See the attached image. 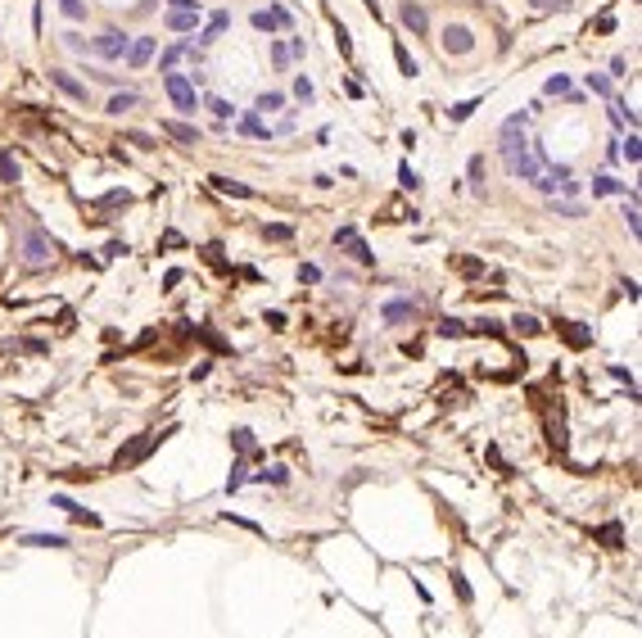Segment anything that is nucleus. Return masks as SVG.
I'll return each mask as SVG.
<instances>
[{"instance_id":"nucleus-26","label":"nucleus","mask_w":642,"mask_h":638,"mask_svg":"<svg viewBox=\"0 0 642 638\" xmlns=\"http://www.w3.org/2000/svg\"><path fill=\"white\" fill-rule=\"evenodd\" d=\"M59 9L73 18V23H82V18H86V5H82V0H59Z\"/></svg>"},{"instance_id":"nucleus-9","label":"nucleus","mask_w":642,"mask_h":638,"mask_svg":"<svg viewBox=\"0 0 642 638\" xmlns=\"http://www.w3.org/2000/svg\"><path fill=\"white\" fill-rule=\"evenodd\" d=\"M50 82H54V87H59L64 95H68V100H86V87H82L78 78H73V73H64V68H50Z\"/></svg>"},{"instance_id":"nucleus-12","label":"nucleus","mask_w":642,"mask_h":638,"mask_svg":"<svg viewBox=\"0 0 642 638\" xmlns=\"http://www.w3.org/2000/svg\"><path fill=\"white\" fill-rule=\"evenodd\" d=\"M195 23H199V5L195 9H172V14H168L172 32H195Z\"/></svg>"},{"instance_id":"nucleus-18","label":"nucleus","mask_w":642,"mask_h":638,"mask_svg":"<svg viewBox=\"0 0 642 638\" xmlns=\"http://www.w3.org/2000/svg\"><path fill=\"white\" fill-rule=\"evenodd\" d=\"M258 113H272V109H285V95L281 91H263L258 95V104H254Z\"/></svg>"},{"instance_id":"nucleus-34","label":"nucleus","mask_w":642,"mask_h":638,"mask_svg":"<svg viewBox=\"0 0 642 638\" xmlns=\"http://www.w3.org/2000/svg\"><path fill=\"white\" fill-rule=\"evenodd\" d=\"M539 9H570V0H534Z\"/></svg>"},{"instance_id":"nucleus-25","label":"nucleus","mask_w":642,"mask_h":638,"mask_svg":"<svg viewBox=\"0 0 642 638\" xmlns=\"http://www.w3.org/2000/svg\"><path fill=\"white\" fill-rule=\"evenodd\" d=\"M475 109H480V100H462V104H457L453 113H448V118H453V122H466V118H471Z\"/></svg>"},{"instance_id":"nucleus-15","label":"nucleus","mask_w":642,"mask_h":638,"mask_svg":"<svg viewBox=\"0 0 642 638\" xmlns=\"http://www.w3.org/2000/svg\"><path fill=\"white\" fill-rule=\"evenodd\" d=\"M411 312H416V303H407V299H394V303H385V321H407Z\"/></svg>"},{"instance_id":"nucleus-4","label":"nucleus","mask_w":642,"mask_h":638,"mask_svg":"<svg viewBox=\"0 0 642 638\" xmlns=\"http://www.w3.org/2000/svg\"><path fill=\"white\" fill-rule=\"evenodd\" d=\"M95 50H100L104 59H122V55H127V36H122L118 27H104V32L95 36Z\"/></svg>"},{"instance_id":"nucleus-3","label":"nucleus","mask_w":642,"mask_h":638,"mask_svg":"<svg viewBox=\"0 0 642 638\" xmlns=\"http://www.w3.org/2000/svg\"><path fill=\"white\" fill-rule=\"evenodd\" d=\"M23 259L32 263V268H41V263L50 259V240H45L36 226H27V235H23Z\"/></svg>"},{"instance_id":"nucleus-17","label":"nucleus","mask_w":642,"mask_h":638,"mask_svg":"<svg viewBox=\"0 0 642 638\" xmlns=\"http://www.w3.org/2000/svg\"><path fill=\"white\" fill-rule=\"evenodd\" d=\"M213 186H217V190H222V195H235V199H249V195H254V190H249V186H240V182H231V177H213Z\"/></svg>"},{"instance_id":"nucleus-28","label":"nucleus","mask_w":642,"mask_h":638,"mask_svg":"<svg viewBox=\"0 0 642 638\" xmlns=\"http://www.w3.org/2000/svg\"><path fill=\"white\" fill-rule=\"evenodd\" d=\"M466 173H471V182H475V190H484V159H480V154H475V159H471V168H466Z\"/></svg>"},{"instance_id":"nucleus-19","label":"nucleus","mask_w":642,"mask_h":638,"mask_svg":"<svg viewBox=\"0 0 642 638\" xmlns=\"http://www.w3.org/2000/svg\"><path fill=\"white\" fill-rule=\"evenodd\" d=\"M181 55H190L186 45H181V41H177V45H168V50H163V59H159V73H172V68H177V59H181Z\"/></svg>"},{"instance_id":"nucleus-30","label":"nucleus","mask_w":642,"mask_h":638,"mask_svg":"<svg viewBox=\"0 0 642 638\" xmlns=\"http://www.w3.org/2000/svg\"><path fill=\"white\" fill-rule=\"evenodd\" d=\"M208 109H213V113H217V118H222V122H231V113H235L231 104H226V100H217V95H213V100H208Z\"/></svg>"},{"instance_id":"nucleus-8","label":"nucleus","mask_w":642,"mask_h":638,"mask_svg":"<svg viewBox=\"0 0 642 638\" xmlns=\"http://www.w3.org/2000/svg\"><path fill=\"white\" fill-rule=\"evenodd\" d=\"M335 245H344V249H349L358 263H371V249L358 240V231H353V226H340V231H335Z\"/></svg>"},{"instance_id":"nucleus-24","label":"nucleus","mask_w":642,"mask_h":638,"mask_svg":"<svg viewBox=\"0 0 642 638\" xmlns=\"http://www.w3.org/2000/svg\"><path fill=\"white\" fill-rule=\"evenodd\" d=\"M290 59H294V55H290V45H281V41H276V45H272V64L285 73V68H290Z\"/></svg>"},{"instance_id":"nucleus-31","label":"nucleus","mask_w":642,"mask_h":638,"mask_svg":"<svg viewBox=\"0 0 642 638\" xmlns=\"http://www.w3.org/2000/svg\"><path fill=\"white\" fill-rule=\"evenodd\" d=\"M511 326H516V331H525V335H539V331H543V326H539V321H534V317H516Z\"/></svg>"},{"instance_id":"nucleus-1","label":"nucleus","mask_w":642,"mask_h":638,"mask_svg":"<svg viewBox=\"0 0 642 638\" xmlns=\"http://www.w3.org/2000/svg\"><path fill=\"white\" fill-rule=\"evenodd\" d=\"M525 118L530 113H511L502 122V159H506V173L520 177V182H534L539 177V159H534V145L525 140Z\"/></svg>"},{"instance_id":"nucleus-5","label":"nucleus","mask_w":642,"mask_h":638,"mask_svg":"<svg viewBox=\"0 0 642 638\" xmlns=\"http://www.w3.org/2000/svg\"><path fill=\"white\" fill-rule=\"evenodd\" d=\"M398 18H402V27H407V32H416V36H425V32H430V14H425L421 5H411V0H402Z\"/></svg>"},{"instance_id":"nucleus-33","label":"nucleus","mask_w":642,"mask_h":638,"mask_svg":"<svg viewBox=\"0 0 642 638\" xmlns=\"http://www.w3.org/2000/svg\"><path fill=\"white\" fill-rule=\"evenodd\" d=\"M294 95H299V100H312V82L308 78H294Z\"/></svg>"},{"instance_id":"nucleus-11","label":"nucleus","mask_w":642,"mask_h":638,"mask_svg":"<svg viewBox=\"0 0 642 638\" xmlns=\"http://www.w3.org/2000/svg\"><path fill=\"white\" fill-rule=\"evenodd\" d=\"M471 45H475V36L466 32V27H448V32H444V50H453V55H466Z\"/></svg>"},{"instance_id":"nucleus-13","label":"nucleus","mask_w":642,"mask_h":638,"mask_svg":"<svg viewBox=\"0 0 642 638\" xmlns=\"http://www.w3.org/2000/svg\"><path fill=\"white\" fill-rule=\"evenodd\" d=\"M629 190H634L629 182H615V177H606V173L592 177V195H629Z\"/></svg>"},{"instance_id":"nucleus-22","label":"nucleus","mask_w":642,"mask_h":638,"mask_svg":"<svg viewBox=\"0 0 642 638\" xmlns=\"http://www.w3.org/2000/svg\"><path fill=\"white\" fill-rule=\"evenodd\" d=\"M543 95H570V78H565V73L548 78V82H543Z\"/></svg>"},{"instance_id":"nucleus-2","label":"nucleus","mask_w":642,"mask_h":638,"mask_svg":"<svg viewBox=\"0 0 642 638\" xmlns=\"http://www.w3.org/2000/svg\"><path fill=\"white\" fill-rule=\"evenodd\" d=\"M163 91H168V100L177 104L181 113H195L199 109V95H195V82L186 78V73H163Z\"/></svg>"},{"instance_id":"nucleus-10","label":"nucleus","mask_w":642,"mask_h":638,"mask_svg":"<svg viewBox=\"0 0 642 638\" xmlns=\"http://www.w3.org/2000/svg\"><path fill=\"white\" fill-rule=\"evenodd\" d=\"M226 27H231V14H226V9H217V14L208 18V27H204V32H199V45H213L217 36L226 32Z\"/></svg>"},{"instance_id":"nucleus-21","label":"nucleus","mask_w":642,"mask_h":638,"mask_svg":"<svg viewBox=\"0 0 642 638\" xmlns=\"http://www.w3.org/2000/svg\"><path fill=\"white\" fill-rule=\"evenodd\" d=\"M394 59H398V73H402V78H416V59H411V55L407 50H402V45H394Z\"/></svg>"},{"instance_id":"nucleus-32","label":"nucleus","mask_w":642,"mask_h":638,"mask_svg":"<svg viewBox=\"0 0 642 638\" xmlns=\"http://www.w3.org/2000/svg\"><path fill=\"white\" fill-rule=\"evenodd\" d=\"M620 154H625V159H629V164H638V159H642V150H638V136H629V145H625V150H620Z\"/></svg>"},{"instance_id":"nucleus-29","label":"nucleus","mask_w":642,"mask_h":638,"mask_svg":"<svg viewBox=\"0 0 642 638\" xmlns=\"http://www.w3.org/2000/svg\"><path fill=\"white\" fill-rule=\"evenodd\" d=\"M254 27H258V32H276L281 23H276L272 14H263V9H258V14H254Z\"/></svg>"},{"instance_id":"nucleus-20","label":"nucleus","mask_w":642,"mask_h":638,"mask_svg":"<svg viewBox=\"0 0 642 638\" xmlns=\"http://www.w3.org/2000/svg\"><path fill=\"white\" fill-rule=\"evenodd\" d=\"M0 182H9V186L18 182V164H14V154H9V150H0Z\"/></svg>"},{"instance_id":"nucleus-14","label":"nucleus","mask_w":642,"mask_h":638,"mask_svg":"<svg viewBox=\"0 0 642 638\" xmlns=\"http://www.w3.org/2000/svg\"><path fill=\"white\" fill-rule=\"evenodd\" d=\"M235 127H240V136H249V140H267V127H263V118H258V113H245Z\"/></svg>"},{"instance_id":"nucleus-23","label":"nucleus","mask_w":642,"mask_h":638,"mask_svg":"<svg viewBox=\"0 0 642 638\" xmlns=\"http://www.w3.org/2000/svg\"><path fill=\"white\" fill-rule=\"evenodd\" d=\"M398 186H402V190H416V186H421V173H416L411 164H402V168H398Z\"/></svg>"},{"instance_id":"nucleus-16","label":"nucleus","mask_w":642,"mask_h":638,"mask_svg":"<svg viewBox=\"0 0 642 638\" xmlns=\"http://www.w3.org/2000/svg\"><path fill=\"white\" fill-rule=\"evenodd\" d=\"M136 104H140L136 91H118V95L109 100V113H127V109H136Z\"/></svg>"},{"instance_id":"nucleus-27","label":"nucleus","mask_w":642,"mask_h":638,"mask_svg":"<svg viewBox=\"0 0 642 638\" xmlns=\"http://www.w3.org/2000/svg\"><path fill=\"white\" fill-rule=\"evenodd\" d=\"M588 91H592V95H611V78H601V73H588Z\"/></svg>"},{"instance_id":"nucleus-35","label":"nucleus","mask_w":642,"mask_h":638,"mask_svg":"<svg viewBox=\"0 0 642 638\" xmlns=\"http://www.w3.org/2000/svg\"><path fill=\"white\" fill-rule=\"evenodd\" d=\"M168 5H172V9H195L199 0H168Z\"/></svg>"},{"instance_id":"nucleus-7","label":"nucleus","mask_w":642,"mask_h":638,"mask_svg":"<svg viewBox=\"0 0 642 638\" xmlns=\"http://www.w3.org/2000/svg\"><path fill=\"white\" fill-rule=\"evenodd\" d=\"M154 45H159L154 36H136V41L127 45V64H131V68H145V64L154 59Z\"/></svg>"},{"instance_id":"nucleus-6","label":"nucleus","mask_w":642,"mask_h":638,"mask_svg":"<svg viewBox=\"0 0 642 638\" xmlns=\"http://www.w3.org/2000/svg\"><path fill=\"white\" fill-rule=\"evenodd\" d=\"M159 131H163V136H172V140H181V145H199V127H190V122L163 118V122H159Z\"/></svg>"}]
</instances>
